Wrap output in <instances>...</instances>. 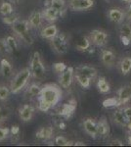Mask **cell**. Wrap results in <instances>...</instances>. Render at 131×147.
Returning a JSON list of instances; mask_svg holds the SVG:
<instances>
[{"label":"cell","instance_id":"6da1fadb","mask_svg":"<svg viewBox=\"0 0 131 147\" xmlns=\"http://www.w3.org/2000/svg\"><path fill=\"white\" fill-rule=\"evenodd\" d=\"M63 92L58 85L54 84H47L42 86L38 100V109L42 112H47L55 107L61 101Z\"/></svg>","mask_w":131,"mask_h":147},{"label":"cell","instance_id":"7a4b0ae2","mask_svg":"<svg viewBox=\"0 0 131 147\" xmlns=\"http://www.w3.org/2000/svg\"><path fill=\"white\" fill-rule=\"evenodd\" d=\"M11 28L14 34L22 40L24 43L27 45H32L34 40H33L32 34H30V26L28 20H18L15 24L11 26Z\"/></svg>","mask_w":131,"mask_h":147},{"label":"cell","instance_id":"3957f363","mask_svg":"<svg viewBox=\"0 0 131 147\" xmlns=\"http://www.w3.org/2000/svg\"><path fill=\"white\" fill-rule=\"evenodd\" d=\"M32 77V72L30 68H25L21 70L17 75L14 77L10 84V90L11 93L17 94L20 91H22L24 87L27 85L28 82Z\"/></svg>","mask_w":131,"mask_h":147},{"label":"cell","instance_id":"277c9868","mask_svg":"<svg viewBox=\"0 0 131 147\" xmlns=\"http://www.w3.org/2000/svg\"><path fill=\"white\" fill-rule=\"evenodd\" d=\"M30 69L32 72V76L34 79L37 80H43L45 78V74H46V70L43 65V62L41 60L39 52L35 51L30 59Z\"/></svg>","mask_w":131,"mask_h":147},{"label":"cell","instance_id":"5b68a950","mask_svg":"<svg viewBox=\"0 0 131 147\" xmlns=\"http://www.w3.org/2000/svg\"><path fill=\"white\" fill-rule=\"evenodd\" d=\"M50 44L53 50L59 55H64L68 52L69 41L65 34H58L55 37L50 39Z\"/></svg>","mask_w":131,"mask_h":147},{"label":"cell","instance_id":"8992f818","mask_svg":"<svg viewBox=\"0 0 131 147\" xmlns=\"http://www.w3.org/2000/svg\"><path fill=\"white\" fill-rule=\"evenodd\" d=\"M89 39L95 46L103 47L108 43L109 34L102 30H93L89 34Z\"/></svg>","mask_w":131,"mask_h":147},{"label":"cell","instance_id":"52a82bcc","mask_svg":"<svg viewBox=\"0 0 131 147\" xmlns=\"http://www.w3.org/2000/svg\"><path fill=\"white\" fill-rule=\"evenodd\" d=\"M118 107L125 105L131 100V84H125L121 86L116 92Z\"/></svg>","mask_w":131,"mask_h":147},{"label":"cell","instance_id":"ba28073f","mask_svg":"<svg viewBox=\"0 0 131 147\" xmlns=\"http://www.w3.org/2000/svg\"><path fill=\"white\" fill-rule=\"evenodd\" d=\"M94 0H69V8L71 11H85L94 6Z\"/></svg>","mask_w":131,"mask_h":147},{"label":"cell","instance_id":"9c48e42d","mask_svg":"<svg viewBox=\"0 0 131 147\" xmlns=\"http://www.w3.org/2000/svg\"><path fill=\"white\" fill-rule=\"evenodd\" d=\"M73 77H75V69L73 67H68L63 73L60 74L59 84L63 88H69L73 84Z\"/></svg>","mask_w":131,"mask_h":147},{"label":"cell","instance_id":"30bf717a","mask_svg":"<svg viewBox=\"0 0 131 147\" xmlns=\"http://www.w3.org/2000/svg\"><path fill=\"white\" fill-rule=\"evenodd\" d=\"M75 109H77V102L75 100H71L69 103H65L61 106L60 109L58 110V115L60 117H63L64 119L69 120L71 116L73 115Z\"/></svg>","mask_w":131,"mask_h":147},{"label":"cell","instance_id":"8fae6325","mask_svg":"<svg viewBox=\"0 0 131 147\" xmlns=\"http://www.w3.org/2000/svg\"><path fill=\"white\" fill-rule=\"evenodd\" d=\"M35 109L32 105L30 104H24L23 106H21L19 109V116L20 119L23 121L24 123L30 122L33 117Z\"/></svg>","mask_w":131,"mask_h":147},{"label":"cell","instance_id":"7c38bea8","mask_svg":"<svg viewBox=\"0 0 131 147\" xmlns=\"http://www.w3.org/2000/svg\"><path fill=\"white\" fill-rule=\"evenodd\" d=\"M42 16H43V20H45L46 22L53 24L54 22H56L59 18H61L63 16V14L60 11L54 9L53 7L48 6L42 11Z\"/></svg>","mask_w":131,"mask_h":147},{"label":"cell","instance_id":"4fadbf2b","mask_svg":"<svg viewBox=\"0 0 131 147\" xmlns=\"http://www.w3.org/2000/svg\"><path fill=\"white\" fill-rule=\"evenodd\" d=\"M83 129L86 131V134L89 136H91L93 139L98 138V127H97V122H95L93 119H85L83 121Z\"/></svg>","mask_w":131,"mask_h":147},{"label":"cell","instance_id":"5bb4252c","mask_svg":"<svg viewBox=\"0 0 131 147\" xmlns=\"http://www.w3.org/2000/svg\"><path fill=\"white\" fill-rule=\"evenodd\" d=\"M120 38L123 45L131 43V26L129 24H121L120 28Z\"/></svg>","mask_w":131,"mask_h":147},{"label":"cell","instance_id":"9a60e30c","mask_svg":"<svg viewBox=\"0 0 131 147\" xmlns=\"http://www.w3.org/2000/svg\"><path fill=\"white\" fill-rule=\"evenodd\" d=\"M97 127H98V138H105L110 134V125L106 117H101L97 122Z\"/></svg>","mask_w":131,"mask_h":147},{"label":"cell","instance_id":"2e32d148","mask_svg":"<svg viewBox=\"0 0 131 147\" xmlns=\"http://www.w3.org/2000/svg\"><path fill=\"white\" fill-rule=\"evenodd\" d=\"M101 61L106 67H112L115 64L116 60V54L114 51L110 50V49H102L101 50Z\"/></svg>","mask_w":131,"mask_h":147},{"label":"cell","instance_id":"e0dca14e","mask_svg":"<svg viewBox=\"0 0 131 147\" xmlns=\"http://www.w3.org/2000/svg\"><path fill=\"white\" fill-rule=\"evenodd\" d=\"M58 34H59V30L57 28V26H55L54 24H51V25L47 26V27H44L40 30V36L43 39L50 40L56 36Z\"/></svg>","mask_w":131,"mask_h":147},{"label":"cell","instance_id":"ac0fdd59","mask_svg":"<svg viewBox=\"0 0 131 147\" xmlns=\"http://www.w3.org/2000/svg\"><path fill=\"white\" fill-rule=\"evenodd\" d=\"M42 22H43V16H42V12L40 11H33L30 15L28 18V23L32 28H39L41 27Z\"/></svg>","mask_w":131,"mask_h":147},{"label":"cell","instance_id":"d6986e66","mask_svg":"<svg viewBox=\"0 0 131 147\" xmlns=\"http://www.w3.org/2000/svg\"><path fill=\"white\" fill-rule=\"evenodd\" d=\"M75 72L78 74H82V75L86 76L89 79L94 80L95 78L97 77V74H98V71L96 70L94 67L92 66H88V65H81L78 66V67L75 69Z\"/></svg>","mask_w":131,"mask_h":147},{"label":"cell","instance_id":"ffe728a7","mask_svg":"<svg viewBox=\"0 0 131 147\" xmlns=\"http://www.w3.org/2000/svg\"><path fill=\"white\" fill-rule=\"evenodd\" d=\"M113 121L115 125L118 127H126L127 125V119H126L122 109H116L113 112Z\"/></svg>","mask_w":131,"mask_h":147},{"label":"cell","instance_id":"44dd1931","mask_svg":"<svg viewBox=\"0 0 131 147\" xmlns=\"http://www.w3.org/2000/svg\"><path fill=\"white\" fill-rule=\"evenodd\" d=\"M108 17L112 22L116 24H121L125 18V15L120 9L118 8H112L108 12Z\"/></svg>","mask_w":131,"mask_h":147},{"label":"cell","instance_id":"7402d4cb","mask_svg":"<svg viewBox=\"0 0 131 147\" xmlns=\"http://www.w3.org/2000/svg\"><path fill=\"white\" fill-rule=\"evenodd\" d=\"M0 72L5 79H10L13 76V68H12L11 63L6 58L1 59L0 61Z\"/></svg>","mask_w":131,"mask_h":147},{"label":"cell","instance_id":"603a6c76","mask_svg":"<svg viewBox=\"0 0 131 147\" xmlns=\"http://www.w3.org/2000/svg\"><path fill=\"white\" fill-rule=\"evenodd\" d=\"M54 130L52 127H42L36 131V137L41 140H49L53 137Z\"/></svg>","mask_w":131,"mask_h":147},{"label":"cell","instance_id":"cb8c5ba5","mask_svg":"<svg viewBox=\"0 0 131 147\" xmlns=\"http://www.w3.org/2000/svg\"><path fill=\"white\" fill-rule=\"evenodd\" d=\"M91 41H90L89 37L82 36L77 40V44H75V48L78 51H88L91 47Z\"/></svg>","mask_w":131,"mask_h":147},{"label":"cell","instance_id":"d4e9b609","mask_svg":"<svg viewBox=\"0 0 131 147\" xmlns=\"http://www.w3.org/2000/svg\"><path fill=\"white\" fill-rule=\"evenodd\" d=\"M120 70L123 76L128 75L131 72V57H124L120 62Z\"/></svg>","mask_w":131,"mask_h":147},{"label":"cell","instance_id":"484cf974","mask_svg":"<svg viewBox=\"0 0 131 147\" xmlns=\"http://www.w3.org/2000/svg\"><path fill=\"white\" fill-rule=\"evenodd\" d=\"M97 88L102 94H107L111 90V87L108 82V80L105 77H100L97 80Z\"/></svg>","mask_w":131,"mask_h":147},{"label":"cell","instance_id":"4316f807","mask_svg":"<svg viewBox=\"0 0 131 147\" xmlns=\"http://www.w3.org/2000/svg\"><path fill=\"white\" fill-rule=\"evenodd\" d=\"M75 78L77 80V82H78V84L80 85L83 88H89L90 87V84H91V79H89L86 76L82 75V74H78V73H75Z\"/></svg>","mask_w":131,"mask_h":147},{"label":"cell","instance_id":"83f0119b","mask_svg":"<svg viewBox=\"0 0 131 147\" xmlns=\"http://www.w3.org/2000/svg\"><path fill=\"white\" fill-rule=\"evenodd\" d=\"M48 6L53 7L54 9H56V10L60 11L62 14H64L66 11L67 2L66 0H50Z\"/></svg>","mask_w":131,"mask_h":147},{"label":"cell","instance_id":"f1b7e54d","mask_svg":"<svg viewBox=\"0 0 131 147\" xmlns=\"http://www.w3.org/2000/svg\"><path fill=\"white\" fill-rule=\"evenodd\" d=\"M41 88L42 87L37 84H32L28 86L26 93L30 97H38L40 94V91H41Z\"/></svg>","mask_w":131,"mask_h":147},{"label":"cell","instance_id":"f546056e","mask_svg":"<svg viewBox=\"0 0 131 147\" xmlns=\"http://www.w3.org/2000/svg\"><path fill=\"white\" fill-rule=\"evenodd\" d=\"M11 114H12V111L9 107H7V106H2V107H0V125L5 123L6 121H8Z\"/></svg>","mask_w":131,"mask_h":147},{"label":"cell","instance_id":"4dcf8cb0","mask_svg":"<svg viewBox=\"0 0 131 147\" xmlns=\"http://www.w3.org/2000/svg\"><path fill=\"white\" fill-rule=\"evenodd\" d=\"M5 41L10 52H14V51L18 50V41H17L16 37L12 36V35H8L5 38Z\"/></svg>","mask_w":131,"mask_h":147},{"label":"cell","instance_id":"1f68e13d","mask_svg":"<svg viewBox=\"0 0 131 147\" xmlns=\"http://www.w3.org/2000/svg\"><path fill=\"white\" fill-rule=\"evenodd\" d=\"M13 11H14V7L10 2H3L0 5V13H1V15L3 16L10 15V14L13 13Z\"/></svg>","mask_w":131,"mask_h":147},{"label":"cell","instance_id":"d6a6232c","mask_svg":"<svg viewBox=\"0 0 131 147\" xmlns=\"http://www.w3.org/2000/svg\"><path fill=\"white\" fill-rule=\"evenodd\" d=\"M55 144L58 146H71L75 144V141H71V140H68L65 136H58L55 137Z\"/></svg>","mask_w":131,"mask_h":147},{"label":"cell","instance_id":"836d02e7","mask_svg":"<svg viewBox=\"0 0 131 147\" xmlns=\"http://www.w3.org/2000/svg\"><path fill=\"white\" fill-rule=\"evenodd\" d=\"M18 20H20V16H19L18 14H14V13L10 14V15L4 16V17L2 18V22L8 26H12Z\"/></svg>","mask_w":131,"mask_h":147},{"label":"cell","instance_id":"e575fe53","mask_svg":"<svg viewBox=\"0 0 131 147\" xmlns=\"http://www.w3.org/2000/svg\"><path fill=\"white\" fill-rule=\"evenodd\" d=\"M10 93H11L10 87H7L5 85H0V101L8 100Z\"/></svg>","mask_w":131,"mask_h":147},{"label":"cell","instance_id":"d590c367","mask_svg":"<svg viewBox=\"0 0 131 147\" xmlns=\"http://www.w3.org/2000/svg\"><path fill=\"white\" fill-rule=\"evenodd\" d=\"M52 68H53V71L56 74H62L68 67H67V65H66L65 63L57 62V63L53 64V67H52Z\"/></svg>","mask_w":131,"mask_h":147},{"label":"cell","instance_id":"8d00e7d4","mask_svg":"<svg viewBox=\"0 0 131 147\" xmlns=\"http://www.w3.org/2000/svg\"><path fill=\"white\" fill-rule=\"evenodd\" d=\"M103 106L105 108L110 107H118V100L116 97H112V98H108L103 102Z\"/></svg>","mask_w":131,"mask_h":147},{"label":"cell","instance_id":"74e56055","mask_svg":"<svg viewBox=\"0 0 131 147\" xmlns=\"http://www.w3.org/2000/svg\"><path fill=\"white\" fill-rule=\"evenodd\" d=\"M9 134H10V129L8 127H0V142L8 138Z\"/></svg>","mask_w":131,"mask_h":147},{"label":"cell","instance_id":"f35d334b","mask_svg":"<svg viewBox=\"0 0 131 147\" xmlns=\"http://www.w3.org/2000/svg\"><path fill=\"white\" fill-rule=\"evenodd\" d=\"M10 132H11V136L12 137H19V136H20V127H19V125H12L11 129H10Z\"/></svg>","mask_w":131,"mask_h":147},{"label":"cell","instance_id":"ab89813d","mask_svg":"<svg viewBox=\"0 0 131 147\" xmlns=\"http://www.w3.org/2000/svg\"><path fill=\"white\" fill-rule=\"evenodd\" d=\"M122 110L127 119V123H131V106H125L122 108Z\"/></svg>","mask_w":131,"mask_h":147},{"label":"cell","instance_id":"60d3db41","mask_svg":"<svg viewBox=\"0 0 131 147\" xmlns=\"http://www.w3.org/2000/svg\"><path fill=\"white\" fill-rule=\"evenodd\" d=\"M110 145H118V146H122L123 143L122 141L120 139H113V140L110 141Z\"/></svg>","mask_w":131,"mask_h":147},{"label":"cell","instance_id":"b9f144b4","mask_svg":"<svg viewBox=\"0 0 131 147\" xmlns=\"http://www.w3.org/2000/svg\"><path fill=\"white\" fill-rule=\"evenodd\" d=\"M57 127H58L60 129H66V124L63 122V121H61V120H60L58 123H57Z\"/></svg>","mask_w":131,"mask_h":147},{"label":"cell","instance_id":"7bdbcfd3","mask_svg":"<svg viewBox=\"0 0 131 147\" xmlns=\"http://www.w3.org/2000/svg\"><path fill=\"white\" fill-rule=\"evenodd\" d=\"M126 17H127L128 20H131V2H130V5L128 6V9H127V14H126Z\"/></svg>","mask_w":131,"mask_h":147},{"label":"cell","instance_id":"ee69618b","mask_svg":"<svg viewBox=\"0 0 131 147\" xmlns=\"http://www.w3.org/2000/svg\"><path fill=\"white\" fill-rule=\"evenodd\" d=\"M75 146H77V145H81V146H84L85 145V143H83V142L81 141H75V144H73Z\"/></svg>","mask_w":131,"mask_h":147},{"label":"cell","instance_id":"f6af8a7d","mask_svg":"<svg viewBox=\"0 0 131 147\" xmlns=\"http://www.w3.org/2000/svg\"><path fill=\"white\" fill-rule=\"evenodd\" d=\"M127 142L129 145H131V131L129 132V134H128V136H127Z\"/></svg>","mask_w":131,"mask_h":147},{"label":"cell","instance_id":"bcb514c9","mask_svg":"<svg viewBox=\"0 0 131 147\" xmlns=\"http://www.w3.org/2000/svg\"><path fill=\"white\" fill-rule=\"evenodd\" d=\"M10 1L12 2V3H15V4H18L21 2V0H10Z\"/></svg>","mask_w":131,"mask_h":147},{"label":"cell","instance_id":"7dc6e473","mask_svg":"<svg viewBox=\"0 0 131 147\" xmlns=\"http://www.w3.org/2000/svg\"><path fill=\"white\" fill-rule=\"evenodd\" d=\"M123 2H126V3H129V2H131V0H122Z\"/></svg>","mask_w":131,"mask_h":147}]
</instances>
